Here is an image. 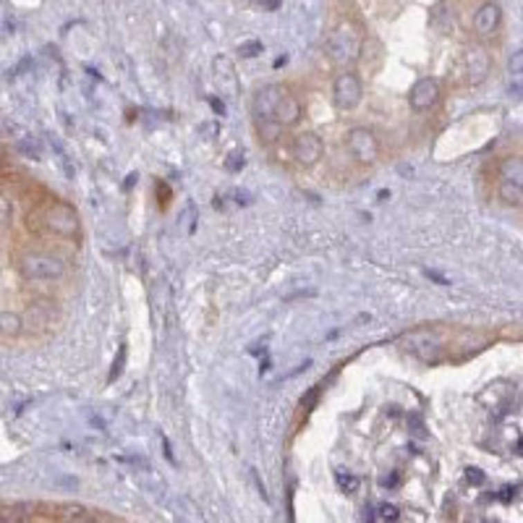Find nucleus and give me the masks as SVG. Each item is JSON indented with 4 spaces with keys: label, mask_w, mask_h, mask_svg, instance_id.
Listing matches in <instances>:
<instances>
[{
    "label": "nucleus",
    "mask_w": 523,
    "mask_h": 523,
    "mask_svg": "<svg viewBox=\"0 0 523 523\" xmlns=\"http://www.w3.org/2000/svg\"><path fill=\"white\" fill-rule=\"evenodd\" d=\"M37 223L45 228L50 236L73 238L79 233V217L73 212V207H68L66 202H48L37 214Z\"/></svg>",
    "instance_id": "f257e3e1"
},
{
    "label": "nucleus",
    "mask_w": 523,
    "mask_h": 523,
    "mask_svg": "<svg viewBox=\"0 0 523 523\" xmlns=\"http://www.w3.org/2000/svg\"><path fill=\"white\" fill-rule=\"evenodd\" d=\"M16 270L24 280H60L66 275V264L50 254H24L16 262Z\"/></svg>",
    "instance_id": "f03ea898"
},
{
    "label": "nucleus",
    "mask_w": 523,
    "mask_h": 523,
    "mask_svg": "<svg viewBox=\"0 0 523 523\" xmlns=\"http://www.w3.org/2000/svg\"><path fill=\"white\" fill-rule=\"evenodd\" d=\"M327 50L335 63H354L361 53V32L351 24L338 26L327 39Z\"/></svg>",
    "instance_id": "7ed1b4c3"
},
{
    "label": "nucleus",
    "mask_w": 523,
    "mask_h": 523,
    "mask_svg": "<svg viewBox=\"0 0 523 523\" xmlns=\"http://www.w3.org/2000/svg\"><path fill=\"white\" fill-rule=\"evenodd\" d=\"M499 199L513 207L523 204V157H508L499 165Z\"/></svg>",
    "instance_id": "20e7f679"
},
{
    "label": "nucleus",
    "mask_w": 523,
    "mask_h": 523,
    "mask_svg": "<svg viewBox=\"0 0 523 523\" xmlns=\"http://www.w3.org/2000/svg\"><path fill=\"white\" fill-rule=\"evenodd\" d=\"M345 147H348L351 157H356L358 163H374L377 155H380L377 136H374L369 129H351V131H348Z\"/></svg>",
    "instance_id": "39448f33"
},
{
    "label": "nucleus",
    "mask_w": 523,
    "mask_h": 523,
    "mask_svg": "<svg viewBox=\"0 0 523 523\" xmlns=\"http://www.w3.org/2000/svg\"><path fill=\"white\" fill-rule=\"evenodd\" d=\"M333 100L340 110H354L361 102V82L356 73H340L333 84Z\"/></svg>",
    "instance_id": "423d86ee"
},
{
    "label": "nucleus",
    "mask_w": 523,
    "mask_h": 523,
    "mask_svg": "<svg viewBox=\"0 0 523 523\" xmlns=\"http://www.w3.org/2000/svg\"><path fill=\"white\" fill-rule=\"evenodd\" d=\"M293 157H296L301 165H317L322 157V139L317 136V134H311V131H304V134H298L296 139H293Z\"/></svg>",
    "instance_id": "0eeeda50"
},
{
    "label": "nucleus",
    "mask_w": 523,
    "mask_h": 523,
    "mask_svg": "<svg viewBox=\"0 0 523 523\" xmlns=\"http://www.w3.org/2000/svg\"><path fill=\"white\" fill-rule=\"evenodd\" d=\"M437 100H440V84H437V79H419L416 84H414V89H411V95H408V102H411V107L414 110H429V107L437 105Z\"/></svg>",
    "instance_id": "6e6552de"
},
{
    "label": "nucleus",
    "mask_w": 523,
    "mask_h": 523,
    "mask_svg": "<svg viewBox=\"0 0 523 523\" xmlns=\"http://www.w3.org/2000/svg\"><path fill=\"white\" fill-rule=\"evenodd\" d=\"M283 95H286V89L277 86V84H270V86L259 89L257 97H254V116L262 120L275 118V110H277V102L283 100Z\"/></svg>",
    "instance_id": "1a4fd4ad"
},
{
    "label": "nucleus",
    "mask_w": 523,
    "mask_h": 523,
    "mask_svg": "<svg viewBox=\"0 0 523 523\" xmlns=\"http://www.w3.org/2000/svg\"><path fill=\"white\" fill-rule=\"evenodd\" d=\"M405 348L416 358H421L424 364H434V361L440 358V345L434 340V335H429V333H414L405 340Z\"/></svg>",
    "instance_id": "9d476101"
},
{
    "label": "nucleus",
    "mask_w": 523,
    "mask_h": 523,
    "mask_svg": "<svg viewBox=\"0 0 523 523\" xmlns=\"http://www.w3.org/2000/svg\"><path fill=\"white\" fill-rule=\"evenodd\" d=\"M499 26V8L495 6V3H484L479 11H476L474 16V29L476 35L481 37H489L495 35V29Z\"/></svg>",
    "instance_id": "9b49d317"
},
{
    "label": "nucleus",
    "mask_w": 523,
    "mask_h": 523,
    "mask_svg": "<svg viewBox=\"0 0 523 523\" xmlns=\"http://www.w3.org/2000/svg\"><path fill=\"white\" fill-rule=\"evenodd\" d=\"M301 118V102L296 97L283 95V100L277 102V110H275V123L277 126H293Z\"/></svg>",
    "instance_id": "f8f14e48"
},
{
    "label": "nucleus",
    "mask_w": 523,
    "mask_h": 523,
    "mask_svg": "<svg viewBox=\"0 0 523 523\" xmlns=\"http://www.w3.org/2000/svg\"><path fill=\"white\" fill-rule=\"evenodd\" d=\"M466 60H468V73H466V79L471 84H479L484 76H487V55L481 53V50H468V55H466Z\"/></svg>",
    "instance_id": "ddd939ff"
},
{
    "label": "nucleus",
    "mask_w": 523,
    "mask_h": 523,
    "mask_svg": "<svg viewBox=\"0 0 523 523\" xmlns=\"http://www.w3.org/2000/svg\"><path fill=\"white\" fill-rule=\"evenodd\" d=\"M0 333H3V338H16V335L21 333V320H19V314L3 311V314H0Z\"/></svg>",
    "instance_id": "4468645a"
},
{
    "label": "nucleus",
    "mask_w": 523,
    "mask_h": 523,
    "mask_svg": "<svg viewBox=\"0 0 523 523\" xmlns=\"http://www.w3.org/2000/svg\"><path fill=\"white\" fill-rule=\"evenodd\" d=\"M16 152H21L24 157H32V160H42V157H45V152H42V144L37 142V139H32V136L19 139V142H16Z\"/></svg>",
    "instance_id": "2eb2a0df"
},
{
    "label": "nucleus",
    "mask_w": 523,
    "mask_h": 523,
    "mask_svg": "<svg viewBox=\"0 0 523 523\" xmlns=\"http://www.w3.org/2000/svg\"><path fill=\"white\" fill-rule=\"evenodd\" d=\"M335 481H338V487L343 489L345 495H354L358 489V479L354 474H348V471H335Z\"/></svg>",
    "instance_id": "dca6fc26"
},
{
    "label": "nucleus",
    "mask_w": 523,
    "mask_h": 523,
    "mask_svg": "<svg viewBox=\"0 0 523 523\" xmlns=\"http://www.w3.org/2000/svg\"><path fill=\"white\" fill-rule=\"evenodd\" d=\"M123 364H126V345H120L118 348V356H116L113 367H110V374H107V385H113V382L118 380L120 371H123Z\"/></svg>",
    "instance_id": "f3484780"
},
{
    "label": "nucleus",
    "mask_w": 523,
    "mask_h": 523,
    "mask_svg": "<svg viewBox=\"0 0 523 523\" xmlns=\"http://www.w3.org/2000/svg\"><path fill=\"white\" fill-rule=\"evenodd\" d=\"M262 50H264V45H262L259 39H249V42H241V45H238L241 58H257Z\"/></svg>",
    "instance_id": "a211bd4d"
},
{
    "label": "nucleus",
    "mask_w": 523,
    "mask_h": 523,
    "mask_svg": "<svg viewBox=\"0 0 523 523\" xmlns=\"http://www.w3.org/2000/svg\"><path fill=\"white\" fill-rule=\"evenodd\" d=\"M320 392H322V385H311L309 390L304 392V398H301V408H304V411H311L314 403H317V398H320Z\"/></svg>",
    "instance_id": "6ab92c4d"
},
{
    "label": "nucleus",
    "mask_w": 523,
    "mask_h": 523,
    "mask_svg": "<svg viewBox=\"0 0 523 523\" xmlns=\"http://www.w3.org/2000/svg\"><path fill=\"white\" fill-rule=\"evenodd\" d=\"M408 429H411V434H414V437H419V440H421V437H427L424 421H421L416 414H408Z\"/></svg>",
    "instance_id": "aec40b11"
},
{
    "label": "nucleus",
    "mask_w": 523,
    "mask_h": 523,
    "mask_svg": "<svg viewBox=\"0 0 523 523\" xmlns=\"http://www.w3.org/2000/svg\"><path fill=\"white\" fill-rule=\"evenodd\" d=\"M244 165H246V157L241 155V152H233V155L226 160V170H228V173H238V170H244Z\"/></svg>",
    "instance_id": "412c9836"
},
{
    "label": "nucleus",
    "mask_w": 523,
    "mask_h": 523,
    "mask_svg": "<svg viewBox=\"0 0 523 523\" xmlns=\"http://www.w3.org/2000/svg\"><path fill=\"white\" fill-rule=\"evenodd\" d=\"M377 511H380L377 521H390L392 523V521H398V518H401V511H398L395 505H380Z\"/></svg>",
    "instance_id": "4be33fe9"
},
{
    "label": "nucleus",
    "mask_w": 523,
    "mask_h": 523,
    "mask_svg": "<svg viewBox=\"0 0 523 523\" xmlns=\"http://www.w3.org/2000/svg\"><path fill=\"white\" fill-rule=\"evenodd\" d=\"M466 479H468V484L481 487V484H484V471H481V468H476V466H468V468H466Z\"/></svg>",
    "instance_id": "5701e85b"
},
{
    "label": "nucleus",
    "mask_w": 523,
    "mask_h": 523,
    "mask_svg": "<svg viewBox=\"0 0 523 523\" xmlns=\"http://www.w3.org/2000/svg\"><path fill=\"white\" fill-rule=\"evenodd\" d=\"M401 484V471H390V474L380 476V487L385 489H395Z\"/></svg>",
    "instance_id": "b1692460"
},
{
    "label": "nucleus",
    "mask_w": 523,
    "mask_h": 523,
    "mask_svg": "<svg viewBox=\"0 0 523 523\" xmlns=\"http://www.w3.org/2000/svg\"><path fill=\"white\" fill-rule=\"evenodd\" d=\"M0 210H3V228H8L11 226V214H13V210H11V199L3 194V199H0Z\"/></svg>",
    "instance_id": "393cba45"
},
{
    "label": "nucleus",
    "mask_w": 523,
    "mask_h": 523,
    "mask_svg": "<svg viewBox=\"0 0 523 523\" xmlns=\"http://www.w3.org/2000/svg\"><path fill=\"white\" fill-rule=\"evenodd\" d=\"M508 68H511V73H523V50L513 53V58H511V63H508Z\"/></svg>",
    "instance_id": "a878e982"
},
{
    "label": "nucleus",
    "mask_w": 523,
    "mask_h": 523,
    "mask_svg": "<svg viewBox=\"0 0 523 523\" xmlns=\"http://www.w3.org/2000/svg\"><path fill=\"white\" fill-rule=\"evenodd\" d=\"M424 275H427L429 280H434L437 286H450V280H448L442 273H437V270H424Z\"/></svg>",
    "instance_id": "bb28decb"
},
{
    "label": "nucleus",
    "mask_w": 523,
    "mask_h": 523,
    "mask_svg": "<svg viewBox=\"0 0 523 523\" xmlns=\"http://www.w3.org/2000/svg\"><path fill=\"white\" fill-rule=\"evenodd\" d=\"M207 102H210V107H212L217 116H226V102H223V100H217V97H210Z\"/></svg>",
    "instance_id": "cd10ccee"
},
{
    "label": "nucleus",
    "mask_w": 523,
    "mask_h": 523,
    "mask_svg": "<svg viewBox=\"0 0 523 523\" xmlns=\"http://www.w3.org/2000/svg\"><path fill=\"white\" fill-rule=\"evenodd\" d=\"M502 502H511L513 497H515V487H505V489H499V495H497Z\"/></svg>",
    "instance_id": "c85d7f7f"
},
{
    "label": "nucleus",
    "mask_w": 523,
    "mask_h": 523,
    "mask_svg": "<svg viewBox=\"0 0 523 523\" xmlns=\"http://www.w3.org/2000/svg\"><path fill=\"white\" fill-rule=\"evenodd\" d=\"M157 189H160V194H163V204H167V199H170V189H167L163 181L157 183Z\"/></svg>",
    "instance_id": "c756f323"
},
{
    "label": "nucleus",
    "mask_w": 523,
    "mask_h": 523,
    "mask_svg": "<svg viewBox=\"0 0 523 523\" xmlns=\"http://www.w3.org/2000/svg\"><path fill=\"white\" fill-rule=\"evenodd\" d=\"M262 6H264L267 11H275V8L280 6V0H262Z\"/></svg>",
    "instance_id": "7c9ffc66"
},
{
    "label": "nucleus",
    "mask_w": 523,
    "mask_h": 523,
    "mask_svg": "<svg viewBox=\"0 0 523 523\" xmlns=\"http://www.w3.org/2000/svg\"><path fill=\"white\" fill-rule=\"evenodd\" d=\"M136 181H139V176H136V173H131L129 178H126V183H123V189L129 191V189H131V186H134V183H136Z\"/></svg>",
    "instance_id": "2f4dec72"
},
{
    "label": "nucleus",
    "mask_w": 523,
    "mask_h": 523,
    "mask_svg": "<svg viewBox=\"0 0 523 523\" xmlns=\"http://www.w3.org/2000/svg\"><path fill=\"white\" fill-rule=\"evenodd\" d=\"M199 131H202V134H214V131H217V126H214V123H204Z\"/></svg>",
    "instance_id": "473e14b6"
},
{
    "label": "nucleus",
    "mask_w": 523,
    "mask_h": 523,
    "mask_svg": "<svg viewBox=\"0 0 523 523\" xmlns=\"http://www.w3.org/2000/svg\"><path fill=\"white\" fill-rule=\"evenodd\" d=\"M163 448H165V458H167V461H173V452H170V442H167L165 437H163Z\"/></svg>",
    "instance_id": "72a5a7b5"
},
{
    "label": "nucleus",
    "mask_w": 523,
    "mask_h": 523,
    "mask_svg": "<svg viewBox=\"0 0 523 523\" xmlns=\"http://www.w3.org/2000/svg\"><path fill=\"white\" fill-rule=\"evenodd\" d=\"M286 55H280V58H277V60H275V68H280V66H286Z\"/></svg>",
    "instance_id": "f704fd0d"
},
{
    "label": "nucleus",
    "mask_w": 523,
    "mask_h": 523,
    "mask_svg": "<svg viewBox=\"0 0 523 523\" xmlns=\"http://www.w3.org/2000/svg\"><path fill=\"white\" fill-rule=\"evenodd\" d=\"M518 452H523V440H521V442H518Z\"/></svg>",
    "instance_id": "c9c22d12"
}]
</instances>
